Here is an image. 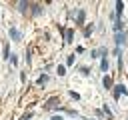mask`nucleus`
<instances>
[{"instance_id": "9d476101", "label": "nucleus", "mask_w": 128, "mask_h": 120, "mask_svg": "<svg viewBox=\"0 0 128 120\" xmlns=\"http://www.w3.org/2000/svg\"><path fill=\"white\" fill-rule=\"evenodd\" d=\"M28 6H30L28 2H20V4H18V10H22V12H24V10L28 8Z\"/></svg>"}, {"instance_id": "f3484780", "label": "nucleus", "mask_w": 128, "mask_h": 120, "mask_svg": "<svg viewBox=\"0 0 128 120\" xmlns=\"http://www.w3.org/2000/svg\"><path fill=\"white\" fill-rule=\"evenodd\" d=\"M50 120H64V118H62V116H52Z\"/></svg>"}, {"instance_id": "4468645a", "label": "nucleus", "mask_w": 128, "mask_h": 120, "mask_svg": "<svg viewBox=\"0 0 128 120\" xmlns=\"http://www.w3.org/2000/svg\"><path fill=\"white\" fill-rule=\"evenodd\" d=\"M66 114H68V116H74V118L78 116V114H76V110H66Z\"/></svg>"}, {"instance_id": "20e7f679", "label": "nucleus", "mask_w": 128, "mask_h": 120, "mask_svg": "<svg viewBox=\"0 0 128 120\" xmlns=\"http://www.w3.org/2000/svg\"><path fill=\"white\" fill-rule=\"evenodd\" d=\"M64 38H66V42H72V38H74V32H72V30H64Z\"/></svg>"}, {"instance_id": "39448f33", "label": "nucleus", "mask_w": 128, "mask_h": 120, "mask_svg": "<svg viewBox=\"0 0 128 120\" xmlns=\"http://www.w3.org/2000/svg\"><path fill=\"white\" fill-rule=\"evenodd\" d=\"M116 42H118V44L122 46V44L126 42V34H116Z\"/></svg>"}, {"instance_id": "f8f14e48", "label": "nucleus", "mask_w": 128, "mask_h": 120, "mask_svg": "<svg viewBox=\"0 0 128 120\" xmlns=\"http://www.w3.org/2000/svg\"><path fill=\"white\" fill-rule=\"evenodd\" d=\"M8 58H10V62H12V64H16V62H18V56H16V54H10Z\"/></svg>"}, {"instance_id": "0eeeda50", "label": "nucleus", "mask_w": 128, "mask_h": 120, "mask_svg": "<svg viewBox=\"0 0 128 120\" xmlns=\"http://www.w3.org/2000/svg\"><path fill=\"white\" fill-rule=\"evenodd\" d=\"M56 104H58V100H56V98H52V100H48V102H46V108H54Z\"/></svg>"}, {"instance_id": "423d86ee", "label": "nucleus", "mask_w": 128, "mask_h": 120, "mask_svg": "<svg viewBox=\"0 0 128 120\" xmlns=\"http://www.w3.org/2000/svg\"><path fill=\"white\" fill-rule=\"evenodd\" d=\"M76 22H78V24H84V12H82V10L78 12V16H76Z\"/></svg>"}, {"instance_id": "ddd939ff", "label": "nucleus", "mask_w": 128, "mask_h": 120, "mask_svg": "<svg viewBox=\"0 0 128 120\" xmlns=\"http://www.w3.org/2000/svg\"><path fill=\"white\" fill-rule=\"evenodd\" d=\"M46 80H48V76H46V74H42V76H40V80H38V84H44Z\"/></svg>"}, {"instance_id": "f03ea898", "label": "nucleus", "mask_w": 128, "mask_h": 120, "mask_svg": "<svg viewBox=\"0 0 128 120\" xmlns=\"http://www.w3.org/2000/svg\"><path fill=\"white\" fill-rule=\"evenodd\" d=\"M10 38H12V40H16V42H18V40H20V38H22V34H20V32H18V30H16V28H10Z\"/></svg>"}, {"instance_id": "7ed1b4c3", "label": "nucleus", "mask_w": 128, "mask_h": 120, "mask_svg": "<svg viewBox=\"0 0 128 120\" xmlns=\"http://www.w3.org/2000/svg\"><path fill=\"white\" fill-rule=\"evenodd\" d=\"M122 8H124V2H116V14H114V18H116V20L120 18V14H122Z\"/></svg>"}, {"instance_id": "f257e3e1", "label": "nucleus", "mask_w": 128, "mask_h": 120, "mask_svg": "<svg viewBox=\"0 0 128 120\" xmlns=\"http://www.w3.org/2000/svg\"><path fill=\"white\" fill-rule=\"evenodd\" d=\"M124 92H126V88H124L122 84H116V86H114V98H116V100H118Z\"/></svg>"}, {"instance_id": "2eb2a0df", "label": "nucleus", "mask_w": 128, "mask_h": 120, "mask_svg": "<svg viewBox=\"0 0 128 120\" xmlns=\"http://www.w3.org/2000/svg\"><path fill=\"white\" fill-rule=\"evenodd\" d=\"M64 72H66V70H64V66H58V74H60V76H64Z\"/></svg>"}, {"instance_id": "9b49d317", "label": "nucleus", "mask_w": 128, "mask_h": 120, "mask_svg": "<svg viewBox=\"0 0 128 120\" xmlns=\"http://www.w3.org/2000/svg\"><path fill=\"white\" fill-rule=\"evenodd\" d=\"M92 28H94V26H86V30H84V36H90V34H92Z\"/></svg>"}, {"instance_id": "dca6fc26", "label": "nucleus", "mask_w": 128, "mask_h": 120, "mask_svg": "<svg viewBox=\"0 0 128 120\" xmlns=\"http://www.w3.org/2000/svg\"><path fill=\"white\" fill-rule=\"evenodd\" d=\"M70 96H72L74 100H78V98H80V94H78V92H70Z\"/></svg>"}, {"instance_id": "1a4fd4ad", "label": "nucleus", "mask_w": 128, "mask_h": 120, "mask_svg": "<svg viewBox=\"0 0 128 120\" xmlns=\"http://www.w3.org/2000/svg\"><path fill=\"white\" fill-rule=\"evenodd\" d=\"M104 86H106V88H112V80H110V76H104Z\"/></svg>"}, {"instance_id": "6e6552de", "label": "nucleus", "mask_w": 128, "mask_h": 120, "mask_svg": "<svg viewBox=\"0 0 128 120\" xmlns=\"http://www.w3.org/2000/svg\"><path fill=\"white\" fill-rule=\"evenodd\" d=\"M100 68H102L104 72L108 70V60H106V58H102V62H100Z\"/></svg>"}]
</instances>
